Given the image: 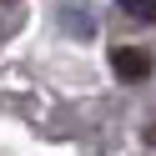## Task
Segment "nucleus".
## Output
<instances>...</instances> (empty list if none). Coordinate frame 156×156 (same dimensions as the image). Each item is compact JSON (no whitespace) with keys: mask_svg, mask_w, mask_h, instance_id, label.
Returning a JSON list of instances; mask_svg holds the SVG:
<instances>
[{"mask_svg":"<svg viewBox=\"0 0 156 156\" xmlns=\"http://www.w3.org/2000/svg\"><path fill=\"white\" fill-rule=\"evenodd\" d=\"M66 25H76V35H91L96 30V20L81 10V5H66Z\"/></svg>","mask_w":156,"mask_h":156,"instance_id":"obj_2","label":"nucleus"},{"mask_svg":"<svg viewBox=\"0 0 156 156\" xmlns=\"http://www.w3.org/2000/svg\"><path fill=\"white\" fill-rule=\"evenodd\" d=\"M121 10L136 20H156V0H121Z\"/></svg>","mask_w":156,"mask_h":156,"instance_id":"obj_3","label":"nucleus"},{"mask_svg":"<svg viewBox=\"0 0 156 156\" xmlns=\"http://www.w3.org/2000/svg\"><path fill=\"white\" fill-rule=\"evenodd\" d=\"M146 146H156V121H151V126H146Z\"/></svg>","mask_w":156,"mask_h":156,"instance_id":"obj_4","label":"nucleus"},{"mask_svg":"<svg viewBox=\"0 0 156 156\" xmlns=\"http://www.w3.org/2000/svg\"><path fill=\"white\" fill-rule=\"evenodd\" d=\"M111 71L121 76V81H141V76H151V51H141V45H116L111 51Z\"/></svg>","mask_w":156,"mask_h":156,"instance_id":"obj_1","label":"nucleus"}]
</instances>
